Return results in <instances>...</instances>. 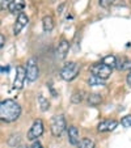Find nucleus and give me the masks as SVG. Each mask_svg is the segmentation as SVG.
Masks as SVG:
<instances>
[{
  "label": "nucleus",
  "instance_id": "1",
  "mask_svg": "<svg viewBox=\"0 0 131 148\" xmlns=\"http://www.w3.org/2000/svg\"><path fill=\"white\" fill-rule=\"evenodd\" d=\"M21 115V106L14 100H4L0 103V119L3 122H14Z\"/></svg>",
  "mask_w": 131,
  "mask_h": 148
},
{
  "label": "nucleus",
  "instance_id": "2",
  "mask_svg": "<svg viewBox=\"0 0 131 148\" xmlns=\"http://www.w3.org/2000/svg\"><path fill=\"white\" fill-rule=\"evenodd\" d=\"M79 72H80V66H79V63H76V62H68L60 70V77L66 81H71L78 77Z\"/></svg>",
  "mask_w": 131,
  "mask_h": 148
},
{
  "label": "nucleus",
  "instance_id": "3",
  "mask_svg": "<svg viewBox=\"0 0 131 148\" xmlns=\"http://www.w3.org/2000/svg\"><path fill=\"white\" fill-rule=\"evenodd\" d=\"M50 129H51V134L55 138L60 136L66 129H67V123H66V118L63 114H56L51 118V123H50Z\"/></svg>",
  "mask_w": 131,
  "mask_h": 148
},
{
  "label": "nucleus",
  "instance_id": "4",
  "mask_svg": "<svg viewBox=\"0 0 131 148\" xmlns=\"http://www.w3.org/2000/svg\"><path fill=\"white\" fill-rule=\"evenodd\" d=\"M112 70L113 68L108 67V66L104 64L102 62H101V63H96V64H93L91 67V73L93 76H97V77L102 79V80H106V79H109L110 75H112Z\"/></svg>",
  "mask_w": 131,
  "mask_h": 148
},
{
  "label": "nucleus",
  "instance_id": "5",
  "mask_svg": "<svg viewBox=\"0 0 131 148\" xmlns=\"http://www.w3.org/2000/svg\"><path fill=\"white\" fill-rule=\"evenodd\" d=\"M39 76V67H38V63H37L36 58H30L26 63V79L28 81L33 83L38 79Z\"/></svg>",
  "mask_w": 131,
  "mask_h": 148
},
{
  "label": "nucleus",
  "instance_id": "6",
  "mask_svg": "<svg viewBox=\"0 0 131 148\" xmlns=\"http://www.w3.org/2000/svg\"><path fill=\"white\" fill-rule=\"evenodd\" d=\"M43 131H45V126H43L42 119H36L33 122V125H32V127H30V130H29L26 138H28V140L34 142L37 138H39L42 134H43Z\"/></svg>",
  "mask_w": 131,
  "mask_h": 148
},
{
  "label": "nucleus",
  "instance_id": "7",
  "mask_svg": "<svg viewBox=\"0 0 131 148\" xmlns=\"http://www.w3.org/2000/svg\"><path fill=\"white\" fill-rule=\"evenodd\" d=\"M25 79H26V68H24L23 66H19V67H17V71H16V76H14L12 88L16 90H20L24 87Z\"/></svg>",
  "mask_w": 131,
  "mask_h": 148
},
{
  "label": "nucleus",
  "instance_id": "8",
  "mask_svg": "<svg viewBox=\"0 0 131 148\" xmlns=\"http://www.w3.org/2000/svg\"><path fill=\"white\" fill-rule=\"evenodd\" d=\"M28 23H29V17L26 16L24 12L19 13V17H17V20H16V24H14V26H13V34L14 36H17V34L21 33V30L28 25Z\"/></svg>",
  "mask_w": 131,
  "mask_h": 148
},
{
  "label": "nucleus",
  "instance_id": "9",
  "mask_svg": "<svg viewBox=\"0 0 131 148\" xmlns=\"http://www.w3.org/2000/svg\"><path fill=\"white\" fill-rule=\"evenodd\" d=\"M118 126V122L114 119H105L101 121L97 126V131L98 132H108V131H113Z\"/></svg>",
  "mask_w": 131,
  "mask_h": 148
},
{
  "label": "nucleus",
  "instance_id": "10",
  "mask_svg": "<svg viewBox=\"0 0 131 148\" xmlns=\"http://www.w3.org/2000/svg\"><path fill=\"white\" fill-rule=\"evenodd\" d=\"M68 51H70V42H68L67 39L63 38L60 42H59L58 49H56V58L60 59V60L66 59V56H67Z\"/></svg>",
  "mask_w": 131,
  "mask_h": 148
},
{
  "label": "nucleus",
  "instance_id": "11",
  "mask_svg": "<svg viewBox=\"0 0 131 148\" xmlns=\"http://www.w3.org/2000/svg\"><path fill=\"white\" fill-rule=\"evenodd\" d=\"M25 8V0H11L8 4V9L12 13H21V11H24Z\"/></svg>",
  "mask_w": 131,
  "mask_h": 148
},
{
  "label": "nucleus",
  "instance_id": "12",
  "mask_svg": "<svg viewBox=\"0 0 131 148\" xmlns=\"http://www.w3.org/2000/svg\"><path fill=\"white\" fill-rule=\"evenodd\" d=\"M68 140L72 145H76L80 143V136H79V130L76 126H68Z\"/></svg>",
  "mask_w": 131,
  "mask_h": 148
},
{
  "label": "nucleus",
  "instance_id": "13",
  "mask_svg": "<svg viewBox=\"0 0 131 148\" xmlns=\"http://www.w3.org/2000/svg\"><path fill=\"white\" fill-rule=\"evenodd\" d=\"M54 18L53 16H50V14H46L43 18H42V29H43V32L45 33H50L51 30L54 29Z\"/></svg>",
  "mask_w": 131,
  "mask_h": 148
},
{
  "label": "nucleus",
  "instance_id": "14",
  "mask_svg": "<svg viewBox=\"0 0 131 148\" xmlns=\"http://www.w3.org/2000/svg\"><path fill=\"white\" fill-rule=\"evenodd\" d=\"M86 101H88V103H89L91 106H97V105H100L102 102V97L98 93H91L86 97Z\"/></svg>",
  "mask_w": 131,
  "mask_h": 148
},
{
  "label": "nucleus",
  "instance_id": "15",
  "mask_svg": "<svg viewBox=\"0 0 131 148\" xmlns=\"http://www.w3.org/2000/svg\"><path fill=\"white\" fill-rule=\"evenodd\" d=\"M37 100H38V105H39L41 112H47L50 109V102H49V100L43 95H38Z\"/></svg>",
  "mask_w": 131,
  "mask_h": 148
},
{
  "label": "nucleus",
  "instance_id": "16",
  "mask_svg": "<svg viewBox=\"0 0 131 148\" xmlns=\"http://www.w3.org/2000/svg\"><path fill=\"white\" fill-rule=\"evenodd\" d=\"M86 83H88V85H91V87H101V85H105V80L97 77V76H93V75L86 80Z\"/></svg>",
  "mask_w": 131,
  "mask_h": 148
},
{
  "label": "nucleus",
  "instance_id": "17",
  "mask_svg": "<svg viewBox=\"0 0 131 148\" xmlns=\"http://www.w3.org/2000/svg\"><path fill=\"white\" fill-rule=\"evenodd\" d=\"M115 67L118 68V70H122V71H127V70H131V60H128V59H121L119 62L117 60V66Z\"/></svg>",
  "mask_w": 131,
  "mask_h": 148
},
{
  "label": "nucleus",
  "instance_id": "18",
  "mask_svg": "<svg viewBox=\"0 0 131 148\" xmlns=\"http://www.w3.org/2000/svg\"><path fill=\"white\" fill-rule=\"evenodd\" d=\"M102 63H104V64H106L108 67H110V68L115 67V66H117V56H114V55H106L105 58L102 59Z\"/></svg>",
  "mask_w": 131,
  "mask_h": 148
},
{
  "label": "nucleus",
  "instance_id": "19",
  "mask_svg": "<svg viewBox=\"0 0 131 148\" xmlns=\"http://www.w3.org/2000/svg\"><path fill=\"white\" fill-rule=\"evenodd\" d=\"M95 147H96L95 142L92 139H89V138H84L79 143V148H95Z\"/></svg>",
  "mask_w": 131,
  "mask_h": 148
},
{
  "label": "nucleus",
  "instance_id": "20",
  "mask_svg": "<svg viewBox=\"0 0 131 148\" xmlns=\"http://www.w3.org/2000/svg\"><path fill=\"white\" fill-rule=\"evenodd\" d=\"M20 142H21V135L20 134H13L8 138V144L11 147H17L20 144Z\"/></svg>",
  "mask_w": 131,
  "mask_h": 148
},
{
  "label": "nucleus",
  "instance_id": "21",
  "mask_svg": "<svg viewBox=\"0 0 131 148\" xmlns=\"http://www.w3.org/2000/svg\"><path fill=\"white\" fill-rule=\"evenodd\" d=\"M83 98H84L83 90H76L72 95V97H71V101H72V103H80L81 101H83Z\"/></svg>",
  "mask_w": 131,
  "mask_h": 148
},
{
  "label": "nucleus",
  "instance_id": "22",
  "mask_svg": "<svg viewBox=\"0 0 131 148\" xmlns=\"http://www.w3.org/2000/svg\"><path fill=\"white\" fill-rule=\"evenodd\" d=\"M121 125H122L123 127H126V129H130L131 127V114L123 117L122 119H121Z\"/></svg>",
  "mask_w": 131,
  "mask_h": 148
},
{
  "label": "nucleus",
  "instance_id": "23",
  "mask_svg": "<svg viewBox=\"0 0 131 148\" xmlns=\"http://www.w3.org/2000/svg\"><path fill=\"white\" fill-rule=\"evenodd\" d=\"M114 1L115 0H98V4H100V7H102V8H108V7H110Z\"/></svg>",
  "mask_w": 131,
  "mask_h": 148
},
{
  "label": "nucleus",
  "instance_id": "24",
  "mask_svg": "<svg viewBox=\"0 0 131 148\" xmlns=\"http://www.w3.org/2000/svg\"><path fill=\"white\" fill-rule=\"evenodd\" d=\"M30 148H43V145H42L39 142H34L33 144H32V147H30Z\"/></svg>",
  "mask_w": 131,
  "mask_h": 148
},
{
  "label": "nucleus",
  "instance_id": "25",
  "mask_svg": "<svg viewBox=\"0 0 131 148\" xmlns=\"http://www.w3.org/2000/svg\"><path fill=\"white\" fill-rule=\"evenodd\" d=\"M0 47H4V34H0Z\"/></svg>",
  "mask_w": 131,
  "mask_h": 148
},
{
  "label": "nucleus",
  "instance_id": "26",
  "mask_svg": "<svg viewBox=\"0 0 131 148\" xmlns=\"http://www.w3.org/2000/svg\"><path fill=\"white\" fill-rule=\"evenodd\" d=\"M126 81H127V84H128V85H130V87H131V72L127 75V77H126Z\"/></svg>",
  "mask_w": 131,
  "mask_h": 148
},
{
  "label": "nucleus",
  "instance_id": "27",
  "mask_svg": "<svg viewBox=\"0 0 131 148\" xmlns=\"http://www.w3.org/2000/svg\"><path fill=\"white\" fill-rule=\"evenodd\" d=\"M4 72H8V67H1V73H4Z\"/></svg>",
  "mask_w": 131,
  "mask_h": 148
},
{
  "label": "nucleus",
  "instance_id": "28",
  "mask_svg": "<svg viewBox=\"0 0 131 148\" xmlns=\"http://www.w3.org/2000/svg\"><path fill=\"white\" fill-rule=\"evenodd\" d=\"M17 148H29V147H26V145H19Z\"/></svg>",
  "mask_w": 131,
  "mask_h": 148
}]
</instances>
